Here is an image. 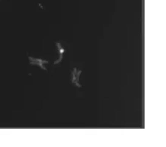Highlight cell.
<instances>
[{"label": "cell", "mask_w": 166, "mask_h": 147, "mask_svg": "<svg viewBox=\"0 0 166 147\" xmlns=\"http://www.w3.org/2000/svg\"><path fill=\"white\" fill-rule=\"evenodd\" d=\"M55 45H56L57 48H58V52H59V56H60V58L54 63V64H59V63L63 60V54H64V53L65 52V49L63 48L62 45H61L60 42H55Z\"/></svg>", "instance_id": "3"}, {"label": "cell", "mask_w": 166, "mask_h": 147, "mask_svg": "<svg viewBox=\"0 0 166 147\" xmlns=\"http://www.w3.org/2000/svg\"><path fill=\"white\" fill-rule=\"evenodd\" d=\"M81 73L82 70H77L76 67H74L71 70V83L73 84H75V86L77 87H81V85L79 84V77H80Z\"/></svg>", "instance_id": "2"}, {"label": "cell", "mask_w": 166, "mask_h": 147, "mask_svg": "<svg viewBox=\"0 0 166 147\" xmlns=\"http://www.w3.org/2000/svg\"><path fill=\"white\" fill-rule=\"evenodd\" d=\"M29 63L32 65H37L40 67L41 68L43 69V70H47V68L45 67V64H48L49 61H47V60H44L42 59V58H33V57L29 56Z\"/></svg>", "instance_id": "1"}]
</instances>
